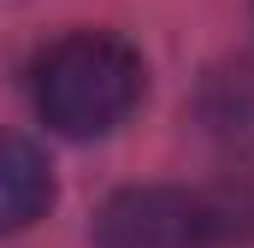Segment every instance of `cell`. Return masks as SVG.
<instances>
[{"label": "cell", "mask_w": 254, "mask_h": 248, "mask_svg": "<svg viewBox=\"0 0 254 248\" xmlns=\"http://www.w3.org/2000/svg\"><path fill=\"white\" fill-rule=\"evenodd\" d=\"M30 89H36V113L48 130L89 142V136H113L142 107L148 65L113 30H71L36 60Z\"/></svg>", "instance_id": "1"}, {"label": "cell", "mask_w": 254, "mask_h": 248, "mask_svg": "<svg viewBox=\"0 0 254 248\" xmlns=\"http://www.w3.org/2000/svg\"><path fill=\"white\" fill-rule=\"evenodd\" d=\"M95 248H225L213 189L130 184L101 201Z\"/></svg>", "instance_id": "2"}, {"label": "cell", "mask_w": 254, "mask_h": 248, "mask_svg": "<svg viewBox=\"0 0 254 248\" xmlns=\"http://www.w3.org/2000/svg\"><path fill=\"white\" fill-rule=\"evenodd\" d=\"M54 207V172L48 154L12 130H0V237L30 231L42 213Z\"/></svg>", "instance_id": "3"}]
</instances>
